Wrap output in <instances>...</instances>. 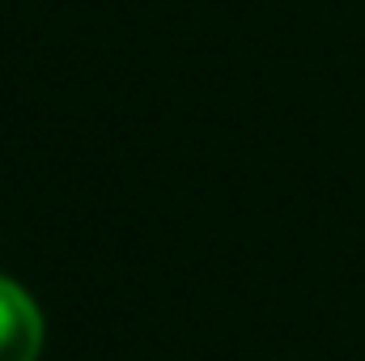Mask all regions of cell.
<instances>
[{
    "instance_id": "6da1fadb",
    "label": "cell",
    "mask_w": 365,
    "mask_h": 361,
    "mask_svg": "<svg viewBox=\"0 0 365 361\" xmlns=\"http://www.w3.org/2000/svg\"><path fill=\"white\" fill-rule=\"evenodd\" d=\"M43 349V319L34 302L0 276V361H34Z\"/></svg>"
}]
</instances>
